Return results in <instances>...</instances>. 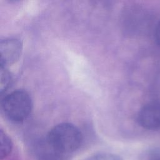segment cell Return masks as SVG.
Wrapping results in <instances>:
<instances>
[{
    "label": "cell",
    "mask_w": 160,
    "mask_h": 160,
    "mask_svg": "<svg viewBox=\"0 0 160 160\" xmlns=\"http://www.w3.org/2000/svg\"><path fill=\"white\" fill-rule=\"evenodd\" d=\"M138 124L148 130L160 129V102H150L145 104L138 112L137 116Z\"/></svg>",
    "instance_id": "3957f363"
},
{
    "label": "cell",
    "mask_w": 160,
    "mask_h": 160,
    "mask_svg": "<svg viewBox=\"0 0 160 160\" xmlns=\"http://www.w3.org/2000/svg\"><path fill=\"white\" fill-rule=\"evenodd\" d=\"M29 94L23 90L8 94L1 101V109L5 116L11 121L19 122L26 119L32 109Z\"/></svg>",
    "instance_id": "7a4b0ae2"
},
{
    "label": "cell",
    "mask_w": 160,
    "mask_h": 160,
    "mask_svg": "<svg viewBox=\"0 0 160 160\" xmlns=\"http://www.w3.org/2000/svg\"><path fill=\"white\" fill-rule=\"evenodd\" d=\"M155 38L158 45L160 47V19L158 21L155 28Z\"/></svg>",
    "instance_id": "ba28073f"
},
{
    "label": "cell",
    "mask_w": 160,
    "mask_h": 160,
    "mask_svg": "<svg viewBox=\"0 0 160 160\" xmlns=\"http://www.w3.org/2000/svg\"><path fill=\"white\" fill-rule=\"evenodd\" d=\"M82 135L74 125L63 122L53 127L48 132L46 142L58 154H66L76 151L81 145Z\"/></svg>",
    "instance_id": "6da1fadb"
},
{
    "label": "cell",
    "mask_w": 160,
    "mask_h": 160,
    "mask_svg": "<svg viewBox=\"0 0 160 160\" xmlns=\"http://www.w3.org/2000/svg\"><path fill=\"white\" fill-rule=\"evenodd\" d=\"M12 81V76L8 71L7 68L1 67V80H0V89L2 93L11 84Z\"/></svg>",
    "instance_id": "8992f818"
},
{
    "label": "cell",
    "mask_w": 160,
    "mask_h": 160,
    "mask_svg": "<svg viewBox=\"0 0 160 160\" xmlns=\"http://www.w3.org/2000/svg\"><path fill=\"white\" fill-rule=\"evenodd\" d=\"M12 143L10 138L2 131H0V159L6 158L11 152Z\"/></svg>",
    "instance_id": "5b68a950"
},
{
    "label": "cell",
    "mask_w": 160,
    "mask_h": 160,
    "mask_svg": "<svg viewBox=\"0 0 160 160\" xmlns=\"http://www.w3.org/2000/svg\"><path fill=\"white\" fill-rule=\"evenodd\" d=\"M22 49L21 42L16 38H6L0 42L1 67L7 68L18 61Z\"/></svg>",
    "instance_id": "277c9868"
},
{
    "label": "cell",
    "mask_w": 160,
    "mask_h": 160,
    "mask_svg": "<svg viewBox=\"0 0 160 160\" xmlns=\"http://www.w3.org/2000/svg\"><path fill=\"white\" fill-rule=\"evenodd\" d=\"M87 160H122V159L112 153L99 152L90 156Z\"/></svg>",
    "instance_id": "52a82bcc"
},
{
    "label": "cell",
    "mask_w": 160,
    "mask_h": 160,
    "mask_svg": "<svg viewBox=\"0 0 160 160\" xmlns=\"http://www.w3.org/2000/svg\"><path fill=\"white\" fill-rule=\"evenodd\" d=\"M149 160H160V149L153 151L149 156Z\"/></svg>",
    "instance_id": "9c48e42d"
}]
</instances>
